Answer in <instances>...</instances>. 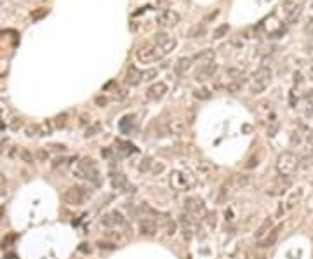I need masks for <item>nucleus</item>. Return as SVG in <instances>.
I'll use <instances>...</instances> for the list:
<instances>
[{
	"label": "nucleus",
	"instance_id": "obj_1",
	"mask_svg": "<svg viewBox=\"0 0 313 259\" xmlns=\"http://www.w3.org/2000/svg\"><path fill=\"white\" fill-rule=\"evenodd\" d=\"M72 174L80 181H89L92 184H99L101 183V174L99 169H97V164L94 159L91 157H84L77 162L72 167Z\"/></svg>",
	"mask_w": 313,
	"mask_h": 259
},
{
	"label": "nucleus",
	"instance_id": "obj_2",
	"mask_svg": "<svg viewBox=\"0 0 313 259\" xmlns=\"http://www.w3.org/2000/svg\"><path fill=\"white\" fill-rule=\"evenodd\" d=\"M299 167V159L292 152H284L279 155L277 159V172L279 176L291 177L292 174L298 171Z\"/></svg>",
	"mask_w": 313,
	"mask_h": 259
},
{
	"label": "nucleus",
	"instance_id": "obj_3",
	"mask_svg": "<svg viewBox=\"0 0 313 259\" xmlns=\"http://www.w3.org/2000/svg\"><path fill=\"white\" fill-rule=\"evenodd\" d=\"M273 73H271L270 66H259L253 75V82H251V92L253 94H261L265 92V89L271 84Z\"/></svg>",
	"mask_w": 313,
	"mask_h": 259
},
{
	"label": "nucleus",
	"instance_id": "obj_4",
	"mask_svg": "<svg viewBox=\"0 0 313 259\" xmlns=\"http://www.w3.org/2000/svg\"><path fill=\"white\" fill-rule=\"evenodd\" d=\"M91 195H92V192H87V188H84V186H70V188H66L63 192V202L68 205L79 207V205H82Z\"/></svg>",
	"mask_w": 313,
	"mask_h": 259
},
{
	"label": "nucleus",
	"instance_id": "obj_5",
	"mask_svg": "<svg viewBox=\"0 0 313 259\" xmlns=\"http://www.w3.org/2000/svg\"><path fill=\"white\" fill-rule=\"evenodd\" d=\"M164 58V52L160 51V47L155 46V44H145L141 46L140 49L136 51V59L143 64H148V63H155L158 59Z\"/></svg>",
	"mask_w": 313,
	"mask_h": 259
},
{
	"label": "nucleus",
	"instance_id": "obj_6",
	"mask_svg": "<svg viewBox=\"0 0 313 259\" xmlns=\"http://www.w3.org/2000/svg\"><path fill=\"white\" fill-rule=\"evenodd\" d=\"M99 223H101V226H105L107 230H119V228L127 226V217H125L120 210L113 209V210H108L107 214H103Z\"/></svg>",
	"mask_w": 313,
	"mask_h": 259
},
{
	"label": "nucleus",
	"instance_id": "obj_7",
	"mask_svg": "<svg viewBox=\"0 0 313 259\" xmlns=\"http://www.w3.org/2000/svg\"><path fill=\"white\" fill-rule=\"evenodd\" d=\"M185 209H186V212H188V216L192 217V219H200V217H204L207 214L204 200L198 198V197H188L186 198Z\"/></svg>",
	"mask_w": 313,
	"mask_h": 259
},
{
	"label": "nucleus",
	"instance_id": "obj_8",
	"mask_svg": "<svg viewBox=\"0 0 313 259\" xmlns=\"http://www.w3.org/2000/svg\"><path fill=\"white\" fill-rule=\"evenodd\" d=\"M304 0H284V13L287 16V23L292 25L296 23L303 14Z\"/></svg>",
	"mask_w": 313,
	"mask_h": 259
},
{
	"label": "nucleus",
	"instance_id": "obj_9",
	"mask_svg": "<svg viewBox=\"0 0 313 259\" xmlns=\"http://www.w3.org/2000/svg\"><path fill=\"white\" fill-rule=\"evenodd\" d=\"M153 44L160 47V51L164 52V56L170 54V52L176 49V46H178L176 39L170 37V35H167L165 31H157V33L153 35Z\"/></svg>",
	"mask_w": 313,
	"mask_h": 259
},
{
	"label": "nucleus",
	"instance_id": "obj_10",
	"mask_svg": "<svg viewBox=\"0 0 313 259\" xmlns=\"http://www.w3.org/2000/svg\"><path fill=\"white\" fill-rule=\"evenodd\" d=\"M170 184H172L176 190H180V192H188V190L193 186V179L186 172L174 171L172 176H170Z\"/></svg>",
	"mask_w": 313,
	"mask_h": 259
},
{
	"label": "nucleus",
	"instance_id": "obj_11",
	"mask_svg": "<svg viewBox=\"0 0 313 259\" xmlns=\"http://www.w3.org/2000/svg\"><path fill=\"white\" fill-rule=\"evenodd\" d=\"M216 71H218V64L214 61H207V63H202L200 66H198L195 77H197L198 82H205V80L213 79Z\"/></svg>",
	"mask_w": 313,
	"mask_h": 259
},
{
	"label": "nucleus",
	"instance_id": "obj_12",
	"mask_svg": "<svg viewBox=\"0 0 313 259\" xmlns=\"http://www.w3.org/2000/svg\"><path fill=\"white\" fill-rule=\"evenodd\" d=\"M169 92V87L165 82H155L153 86L148 87V91H146V98L150 101H160L164 98L165 94Z\"/></svg>",
	"mask_w": 313,
	"mask_h": 259
},
{
	"label": "nucleus",
	"instance_id": "obj_13",
	"mask_svg": "<svg viewBox=\"0 0 313 259\" xmlns=\"http://www.w3.org/2000/svg\"><path fill=\"white\" fill-rule=\"evenodd\" d=\"M157 23L160 26L164 28H169V26H176L178 23H180V14L176 13V11H162L160 14L157 16Z\"/></svg>",
	"mask_w": 313,
	"mask_h": 259
},
{
	"label": "nucleus",
	"instance_id": "obj_14",
	"mask_svg": "<svg viewBox=\"0 0 313 259\" xmlns=\"http://www.w3.org/2000/svg\"><path fill=\"white\" fill-rule=\"evenodd\" d=\"M137 228H140V233L143 237H153V235H157L158 225L153 219H150V217H143L140 221V225H137Z\"/></svg>",
	"mask_w": 313,
	"mask_h": 259
},
{
	"label": "nucleus",
	"instance_id": "obj_15",
	"mask_svg": "<svg viewBox=\"0 0 313 259\" xmlns=\"http://www.w3.org/2000/svg\"><path fill=\"white\" fill-rule=\"evenodd\" d=\"M112 186L113 190H120V192H132V186L129 183V179L120 172H115L112 176Z\"/></svg>",
	"mask_w": 313,
	"mask_h": 259
},
{
	"label": "nucleus",
	"instance_id": "obj_16",
	"mask_svg": "<svg viewBox=\"0 0 313 259\" xmlns=\"http://www.w3.org/2000/svg\"><path fill=\"white\" fill-rule=\"evenodd\" d=\"M140 82H143V71L137 70L134 64L127 68V73H125V84L127 86H137Z\"/></svg>",
	"mask_w": 313,
	"mask_h": 259
},
{
	"label": "nucleus",
	"instance_id": "obj_17",
	"mask_svg": "<svg viewBox=\"0 0 313 259\" xmlns=\"http://www.w3.org/2000/svg\"><path fill=\"white\" fill-rule=\"evenodd\" d=\"M282 230V226H275V228H271L270 232H268L265 237L259 240V247H263V249H268V247H273L275 242H277L279 238V232Z\"/></svg>",
	"mask_w": 313,
	"mask_h": 259
},
{
	"label": "nucleus",
	"instance_id": "obj_18",
	"mask_svg": "<svg viewBox=\"0 0 313 259\" xmlns=\"http://www.w3.org/2000/svg\"><path fill=\"white\" fill-rule=\"evenodd\" d=\"M291 186V179L289 177H284V176H279V179L275 181V186H273V192H270L271 195H280V193L287 192V188Z\"/></svg>",
	"mask_w": 313,
	"mask_h": 259
},
{
	"label": "nucleus",
	"instance_id": "obj_19",
	"mask_svg": "<svg viewBox=\"0 0 313 259\" xmlns=\"http://www.w3.org/2000/svg\"><path fill=\"white\" fill-rule=\"evenodd\" d=\"M193 61H195V58H181L180 61L176 63V66H174V70H176V73H180V75L186 73V71H188L190 68H192Z\"/></svg>",
	"mask_w": 313,
	"mask_h": 259
},
{
	"label": "nucleus",
	"instance_id": "obj_20",
	"mask_svg": "<svg viewBox=\"0 0 313 259\" xmlns=\"http://www.w3.org/2000/svg\"><path fill=\"white\" fill-rule=\"evenodd\" d=\"M167 129H169V132L170 134H176V136H180L185 132V122L180 119H174V120H170L169 125H167Z\"/></svg>",
	"mask_w": 313,
	"mask_h": 259
},
{
	"label": "nucleus",
	"instance_id": "obj_21",
	"mask_svg": "<svg viewBox=\"0 0 313 259\" xmlns=\"http://www.w3.org/2000/svg\"><path fill=\"white\" fill-rule=\"evenodd\" d=\"M271 225H273V223H271V219H270V217H268V219H265V221H263V225L259 226L258 230H256L254 237L258 238V240H261V238L265 237V235H266L268 232H270L271 228H273V226H271Z\"/></svg>",
	"mask_w": 313,
	"mask_h": 259
},
{
	"label": "nucleus",
	"instance_id": "obj_22",
	"mask_svg": "<svg viewBox=\"0 0 313 259\" xmlns=\"http://www.w3.org/2000/svg\"><path fill=\"white\" fill-rule=\"evenodd\" d=\"M52 129H54V124H52L51 120H47V122L37 125V131H39L40 136H49L52 132Z\"/></svg>",
	"mask_w": 313,
	"mask_h": 259
},
{
	"label": "nucleus",
	"instance_id": "obj_23",
	"mask_svg": "<svg viewBox=\"0 0 313 259\" xmlns=\"http://www.w3.org/2000/svg\"><path fill=\"white\" fill-rule=\"evenodd\" d=\"M204 35H205V23H200V25L193 26L192 30H190L188 37L197 39V37H204Z\"/></svg>",
	"mask_w": 313,
	"mask_h": 259
},
{
	"label": "nucleus",
	"instance_id": "obj_24",
	"mask_svg": "<svg viewBox=\"0 0 313 259\" xmlns=\"http://www.w3.org/2000/svg\"><path fill=\"white\" fill-rule=\"evenodd\" d=\"M193 96L197 99H209L211 98V91L207 87H202V89H197V91L193 92Z\"/></svg>",
	"mask_w": 313,
	"mask_h": 259
},
{
	"label": "nucleus",
	"instance_id": "obj_25",
	"mask_svg": "<svg viewBox=\"0 0 313 259\" xmlns=\"http://www.w3.org/2000/svg\"><path fill=\"white\" fill-rule=\"evenodd\" d=\"M7 193V177L4 172H0V197H4Z\"/></svg>",
	"mask_w": 313,
	"mask_h": 259
},
{
	"label": "nucleus",
	"instance_id": "obj_26",
	"mask_svg": "<svg viewBox=\"0 0 313 259\" xmlns=\"http://www.w3.org/2000/svg\"><path fill=\"white\" fill-rule=\"evenodd\" d=\"M97 247H99V249H107V250H113V249H117V244L115 242H107V240H99L97 242Z\"/></svg>",
	"mask_w": 313,
	"mask_h": 259
},
{
	"label": "nucleus",
	"instance_id": "obj_27",
	"mask_svg": "<svg viewBox=\"0 0 313 259\" xmlns=\"http://www.w3.org/2000/svg\"><path fill=\"white\" fill-rule=\"evenodd\" d=\"M152 165H153L152 159H148V157H146L145 160H141V164H140V167H137V169H140L141 172H148V171H150V167H152Z\"/></svg>",
	"mask_w": 313,
	"mask_h": 259
},
{
	"label": "nucleus",
	"instance_id": "obj_28",
	"mask_svg": "<svg viewBox=\"0 0 313 259\" xmlns=\"http://www.w3.org/2000/svg\"><path fill=\"white\" fill-rule=\"evenodd\" d=\"M158 75V70H143V82H148V80L155 79V77Z\"/></svg>",
	"mask_w": 313,
	"mask_h": 259
},
{
	"label": "nucleus",
	"instance_id": "obj_29",
	"mask_svg": "<svg viewBox=\"0 0 313 259\" xmlns=\"http://www.w3.org/2000/svg\"><path fill=\"white\" fill-rule=\"evenodd\" d=\"M120 144L124 148H117V150H122V155H131V153H134L136 152V148L132 146V144H129V143H122L120 141Z\"/></svg>",
	"mask_w": 313,
	"mask_h": 259
},
{
	"label": "nucleus",
	"instance_id": "obj_30",
	"mask_svg": "<svg viewBox=\"0 0 313 259\" xmlns=\"http://www.w3.org/2000/svg\"><path fill=\"white\" fill-rule=\"evenodd\" d=\"M19 157H21V160H23V162H26V164H31V159H33V157H31V153L28 152L26 148H21V150H19Z\"/></svg>",
	"mask_w": 313,
	"mask_h": 259
},
{
	"label": "nucleus",
	"instance_id": "obj_31",
	"mask_svg": "<svg viewBox=\"0 0 313 259\" xmlns=\"http://www.w3.org/2000/svg\"><path fill=\"white\" fill-rule=\"evenodd\" d=\"M178 230V223L176 221H167V225H165V232H167L169 237H172L174 233H176Z\"/></svg>",
	"mask_w": 313,
	"mask_h": 259
},
{
	"label": "nucleus",
	"instance_id": "obj_32",
	"mask_svg": "<svg viewBox=\"0 0 313 259\" xmlns=\"http://www.w3.org/2000/svg\"><path fill=\"white\" fill-rule=\"evenodd\" d=\"M16 238H18V235H14V233L7 235V237L2 240V249H6V247H11V245H12V242H14Z\"/></svg>",
	"mask_w": 313,
	"mask_h": 259
},
{
	"label": "nucleus",
	"instance_id": "obj_33",
	"mask_svg": "<svg viewBox=\"0 0 313 259\" xmlns=\"http://www.w3.org/2000/svg\"><path fill=\"white\" fill-rule=\"evenodd\" d=\"M207 216V225L211 226V228H216V223H218V214L216 212H213V214H205Z\"/></svg>",
	"mask_w": 313,
	"mask_h": 259
},
{
	"label": "nucleus",
	"instance_id": "obj_34",
	"mask_svg": "<svg viewBox=\"0 0 313 259\" xmlns=\"http://www.w3.org/2000/svg\"><path fill=\"white\" fill-rule=\"evenodd\" d=\"M66 119L68 117L64 115H59V117H56V120H54V127H64V124H66Z\"/></svg>",
	"mask_w": 313,
	"mask_h": 259
},
{
	"label": "nucleus",
	"instance_id": "obj_35",
	"mask_svg": "<svg viewBox=\"0 0 313 259\" xmlns=\"http://www.w3.org/2000/svg\"><path fill=\"white\" fill-rule=\"evenodd\" d=\"M228 25H223V26H219L216 31H214V39H221L223 37V33H226L228 31Z\"/></svg>",
	"mask_w": 313,
	"mask_h": 259
},
{
	"label": "nucleus",
	"instance_id": "obj_36",
	"mask_svg": "<svg viewBox=\"0 0 313 259\" xmlns=\"http://www.w3.org/2000/svg\"><path fill=\"white\" fill-rule=\"evenodd\" d=\"M164 171H165V165L164 164H160V162L155 164V162H153V165H152V172L153 174H160V172H164Z\"/></svg>",
	"mask_w": 313,
	"mask_h": 259
},
{
	"label": "nucleus",
	"instance_id": "obj_37",
	"mask_svg": "<svg viewBox=\"0 0 313 259\" xmlns=\"http://www.w3.org/2000/svg\"><path fill=\"white\" fill-rule=\"evenodd\" d=\"M37 159H39V162H46L49 159V153L46 150H39V152H37Z\"/></svg>",
	"mask_w": 313,
	"mask_h": 259
},
{
	"label": "nucleus",
	"instance_id": "obj_38",
	"mask_svg": "<svg viewBox=\"0 0 313 259\" xmlns=\"http://www.w3.org/2000/svg\"><path fill=\"white\" fill-rule=\"evenodd\" d=\"M79 250L80 252H84V254H91V247H89V244H80Z\"/></svg>",
	"mask_w": 313,
	"mask_h": 259
},
{
	"label": "nucleus",
	"instance_id": "obj_39",
	"mask_svg": "<svg viewBox=\"0 0 313 259\" xmlns=\"http://www.w3.org/2000/svg\"><path fill=\"white\" fill-rule=\"evenodd\" d=\"M97 129H99V124H96L94 127L87 129V131H85V136H94V132L97 131Z\"/></svg>",
	"mask_w": 313,
	"mask_h": 259
},
{
	"label": "nucleus",
	"instance_id": "obj_40",
	"mask_svg": "<svg viewBox=\"0 0 313 259\" xmlns=\"http://www.w3.org/2000/svg\"><path fill=\"white\" fill-rule=\"evenodd\" d=\"M108 103V99L107 98H99V96H97L96 98V104H99V106H105V104Z\"/></svg>",
	"mask_w": 313,
	"mask_h": 259
},
{
	"label": "nucleus",
	"instance_id": "obj_41",
	"mask_svg": "<svg viewBox=\"0 0 313 259\" xmlns=\"http://www.w3.org/2000/svg\"><path fill=\"white\" fill-rule=\"evenodd\" d=\"M19 127H21V120H19V119H14V122H12V129H14V131H16V129H19Z\"/></svg>",
	"mask_w": 313,
	"mask_h": 259
},
{
	"label": "nucleus",
	"instance_id": "obj_42",
	"mask_svg": "<svg viewBox=\"0 0 313 259\" xmlns=\"http://www.w3.org/2000/svg\"><path fill=\"white\" fill-rule=\"evenodd\" d=\"M306 139H308V143H310V146L313 148V131H310L306 134Z\"/></svg>",
	"mask_w": 313,
	"mask_h": 259
},
{
	"label": "nucleus",
	"instance_id": "obj_43",
	"mask_svg": "<svg viewBox=\"0 0 313 259\" xmlns=\"http://www.w3.org/2000/svg\"><path fill=\"white\" fill-rule=\"evenodd\" d=\"M246 183H247V177H246V176H244V177H237V184L242 186V184H246Z\"/></svg>",
	"mask_w": 313,
	"mask_h": 259
},
{
	"label": "nucleus",
	"instance_id": "obj_44",
	"mask_svg": "<svg viewBox=\"0 0 313 259\" xmlns=\"http://www.w3.org/2000/svg\"><path fill=\"white\" fill-rule=\"evenodd\" d=\"M310 77H311V80H313V64L310 66Z\"/></svg>",
	"mask_w": 313,
	"mask_h": 259
},
{
	"label": "nucleus",
	"instance_id": "obj_45",
	"mask_svg": "<svg viewBox=\"0 0 313 259\" xmlns=\"http://www.w3.org/2000/svg\"><path fill=\"white\" fill-rule=\"evenodd\" d=\"M311 9H313V2H311Z\"/></svg>",
	"mask_w": 313,
	"mask_h": 259
}]
</instances>
